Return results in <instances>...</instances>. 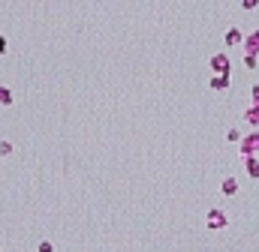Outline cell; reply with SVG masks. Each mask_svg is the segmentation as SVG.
Returning <instances> with one entry per match:
<instances>
[{
  "instance_id": "obj_7",
  "label": "cell",
  "mask_w": 259,
  "mask_h": 252,
  "mask_svg": "<svg viewBox=\"0 0 259 252\" xmlns=\"http://www.w3.org/2000/svg\"><path fill=\"white\" fill-rule=\"evenodd\" d=\"M211 90H229V84H232V78L229 75H211Z\"/></svg>"
},
{
  "instance_id": "obj_1",
  "label": "cell",
  "mask_w": 259,
  "mask_h": 252,
  "mask_svg": "<svg viewBox=\"0 0 259 252\" xmlns=\"http://www.w3.org/2000/svg\"><path fill=\"white\" fill-rule=\"evenodd\" d=\"M238 150H241V156H259V129H250L247 135H241V141H238Z\"/></svg>"
},
{
  "instance_id": "obj_5",
  "label": "cell",
  "mask_w": 259,
  "mask_h": 252,
  "mask_svg": "<svg viewBox=\"0 0 259 252\" xmlns=\"http://www.w3.org/2000/svg\"><path fill=\"white\" fill-rule=\"evenodd\" d=\"M223 42H226V48H235V45L244 42V33H241L238 27H229V30H226V36H223Z\"/></svg>"
},
{
  "instance_id": "obj_2",
  "label": "cell",
  "mask_w": 259,
  "mask_h": 252,
  "mask_svg": "<svg viewBox=\"0 0 259 252\" xmlns=\"http://www.w3.org/2000/svg\"><path fill=\"white\" fill-rule=\"evenodd\" d=\"M205 225H208L211 231H220V228L229 225V219H226V213H223L220 207H211L208 213H205Z\"/></svg>"
},
{
  "instance_id": "obj_11",
  "label": "cell",
  "mask_w": 259,
  "mask_h": 252,
  "mask_svg": "<svg viewBox=\"0 0 259 252\" xmlns=\"http://www.w3.org/2000/svg\"><path fill=\"white\" fill-rule=\"evenodd\" d=\"M226 141H241V132H238V126H232V129L226 132Z\"/></svg>"
},
{
  "instance_id": "obj_12",
  "label": "cell",
  "mask_w": 259,
  "mask_h": 252,
  "mask_svg": "<svg viewBox=\"0 0 259 252\" xmlns=\"http://www.w3.org/2000/svg\"><path fill=\"white\" fill-rule=\"evenodd\" d=\"M241 6H244V9H247V12H253V9H256V6H259V0H241Z\"/></svg>"
},
{
  "instance_id": "obj_9",
  "label": "cell",
  "mask_w": 259,
  "mask_h": 252,
  "mask_svg": "<svg viewBox=\"0 0 259 252\" xmlns=\"http://www.w3.org/2000/svg\"><path fill=\"white\" fill-rule=\"evenodd\" d=\"M241 120H244V123H250L253 129H256V126H259V111H256V108H247V111H244V117H241Z\"/></svg>"
},
{
  "instance_id": "obj_13",
  "label": "cell",
  "mask_w": 259,
  "mask_h": 252,
  "mask_svg": "<svg viewBox=\"0 0 259 252\" xmlns=\"http://www.w3.org/2000/svg\"><path fill=\"white\" fill-rule=\"evenodd\" d=\"M256 63H259V57H250V54H244V66H247V69H256Z\"/></svg>"
},
{
  "instance_id": "obj_6",
  "label": "cell",
  "mask_w": 259,
  "mask_h": 252,
  "mask_svg": "<svg viewBox=\"0 0 259 252\" xmlns=\"http://www.w3.org/2000/svg\"><path fill=\"white\" fill-rule=\"evenodd\" d=\"M220 192H223V195H229V198H232V195H238V177H232V174H229V177H223Z\"/></svg>"
},
{
  "instance_id": "obj_15",
  "label": "cell",
  "mask_w": 259,
  "mask_h": 252,
  "mask_svg": "<svg viewBox=\"0 0 259 252\" xmlns=\"http://www.w3.org/2000/svg\"><path fill=\"white\" fill-rule=\"evenodd\" d=\"M40 252H55V246H51L48 240H42V243H40Z\"/></svg>"
},
{
  "instance_id": "obj_14",
  "label": "cell",
  "mask_w": 259,
  "mask_h": 252,
  "mask_svg": "<svg viewBox=\"0 0 259 252\" xmlns=\"http://www.w3.org/2000/svg\"><path fill=\"white\" fill-rule=\"evenodd\" d=\"M0 153H3V156L12 153V144H9V141H0Z\"/></svg>"
},
{
  "instance_id": "obj_8",
  "label": "cell",
  "mask_w": 259,
  "mask_h": 252,
  "mask_svg": "<svg viewBox=\"0 0 259 252\" xmlns=\"http://www.w3.org/2000/svg\"><path fill=\"white\" fill-rule=\"evenodd\" d=\"M244 168H247V174H250L253 180H259V156H247V159H244Z\"/></svg>"
},
{
  "instance_id": "obj_16",
  "label": "cell",
  "mask_w": 259,
  "mask_h": 252,
  "mask_svg": "<svg viewBox=\"0 0 259 252\" xmlns=\"http://www.w3.org/2000/svg\"><path fill=\"white\" fill-rule=\"evenodd\" d=\"M3 48H6V39H3V36H0V54H3Z\"/></svg>"
},
{
  "instance_id": "obj_10",
  "label": "cell",
  "mask_w": 259,
  "mask_h": 252,
  "mask_svg": "<svg viewBox=\"0 0 259 252\" xmlns=\"http://www.w3.org/2000/svg\"><path fill=\"white\" fill-rule=\"evenodd\" d=\"M12 102V90L9 87H0V105H9Z\"/></svg>"
},
{
  "instance_id": "obj_4",
  "label": "cell",
  "mask_w": 259,
  "mask_h": 252,
  "mask_svg": "<svg viewBox=\"0 0 259 252\" xmlns=\"http://www.w3.org/2000/svg\"><path fill=\"white\" fill-rule=\"evenodd\" d=\"M244 54H250V57H259V27L256 30H250L247 36H244Z\"/></svg>"
},
{
  "instance_id": "obj_3",
  "label": "cell",
  "mask_w": 259,
  "mask_h": 252,
  "mask_svg": "<svg viewBox=\"0 0 259 252\" xmlns=\"http://www.w3.org/2000/svg\"><path fill=\"white\" fill-rule=\"evenodd\" d=\"M211 69H214V75H229V69H232V60H229V54H223V51H217V54H211Z\"/></svg>"
}]
</instances>
